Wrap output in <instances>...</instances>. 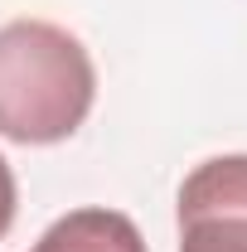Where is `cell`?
Returning a JSON list of instances; mask_svg holds the SVG:
<instances>
[{
	"mask_svg": "<svg viewBox=\"0 0 247 252\" xmlns=\"http://www.w3.org/2000/svg\"><path fill=\"white\" fill-rule=\"evenodd\" d=\"M97 68L78 34L54 20H10L0 30V136L15 146H59L88 122Z\"/></svg>",
	"mask_w": 247,
	"mask_h": 252,
	"instance_id": "cell-1",
	"label": "cell"
},
{
	"mask_svg": "<svg viewBox=\"0 0 247 252\" xmlns=\"http://www.w3.org/2000/svg\"><path fill=\"white\" fill-rule=\"evenodd\" d=\"M180 252H247V156H214L185 175Z\"/></svg>",
	"mask_w": 247,
	"mask_h": 252,
	"instance_id": "cell-2",
	"label": "cell"
},
{
	"mask_svg": "<svg viewBox=\"0 0 247 252\" xmlns=\"http://www.w3.org/2000/svg\"><path fill=\"white\" fill-rule=\"evenodd\" d=\"M30 252H146V238L122 209H73L49 223Z\"/></svg>",
	"mask_w": 247,
	"mask_h": 252,
	"instance_id": "cell-3",
	"label": "cell"
},
{
	"mask_svg": "<svg viewBox=\"0 0 247 252\" xmlns=\"http://www.w3.org/2000/svg\"><path fill=\"white\" fill-rule=\"evenodd\" d=\"M10 223H15V170L0 156V238L10 233Z\"/></svg>",
	"mask_w": 247,
	"mask_h": 252,
	"instance_id": "cell-4",
	"label": "cell"
}]
</instances>
